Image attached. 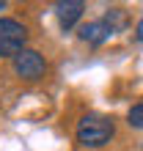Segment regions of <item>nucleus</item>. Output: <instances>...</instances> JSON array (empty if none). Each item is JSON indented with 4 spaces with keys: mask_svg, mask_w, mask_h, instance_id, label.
Returning <instances> with one entry per match:
<instances>
[{
    "mask_svg": "<svg viewBox=\"0 0 143 151\" xmlns=\"http://www.w3.org/2000/svg\"><path fill=\"white\" fill-rule=\"evenodd\" d=\"M113 135H116V121L107 118V115H99V113H85L74 129L77 143L85 148H102L105 143L113 140Z\"/></svg>",
    "mask_w": 143,
    "mask_h": 151,
    "instance_id": "nucleus-1",
    "label": "nucleus"
},
{
    "mask_svg": "<svg viewBox=\"0 0 143 151\" xmlns=\"http://www.w3.org/2000/svg\"><path fill=\"white\" fill-rule=\"evenodd\" d=\"M28 44V28L14 17H0V58H17Z\"/></svg>",
    "mask_w": 143,
    "mask_h": 151,
    "instance_id": "nucleus-2",
    "label": "nucleus"
},
{
    "mask_svg": "<svg viewBox=\"0 0 143 151\" xmlns=\"http://www.w3.org/2000/svg\"><path fill=\"white\" fill-rule=\"evenodd\" d=\"M11 66H14V74L20 80H25V83H36V80H41L47 74V60L36 50H22L11 60Z\"/></svg>",
    "mask_w": 143,
    "mask_h": 151,
    "instance_id": "nucleus-3",
    "label": "nucleus"
},
{
    "mask_svg": "<svg viewBox=\"0 0 143 151\" xmlns=\"http://www.w3.org/2000/svg\"><path fill=\"white\" fill-rule=\"evenodd\" d=\"M83 11H85L83 0H58V3H55V17H58L61 30H72L80 22Z\"/></svg>",
    "mask_w": 143,
    "mask_h": 151,
    "instance_id": "nucleus-4",
    "label": "nucleus"
},
{
    "mask_svg": "<svg viewBox=\"0 0 143 151\" xmlns=\"http://www.w3.org/2000/svg\"><path fill=\"white\" fill-rule=\"evenodd\" d=\"M110 36H113V33H110V28H107L102 19L85 22V25H80V28H77V39L85 41V44H91V47H102Z\"/></svg>",
    "mask_w": 143,
    "mask_h": 151,
    "instance_id": "nucleus-5",
    "label": "nucleus"
},
{
    "mask_svg": "<svg viewBox=\"0 0 143 151\" xmlns=\"http://www.w3.org/2000/svg\"><path fill=\"white\" fill-rule=\"evenodd\" d=\"M102 22L110 28V33L116 36V33H121V30L129 28V11H127V8H121V6H110V8L105 11Z\"/></svg>",
    "mask_w": 143,
    "mask_h": 151,
    "instance_id": "nucleus-6",
    "label": "nucleus"
},
{
    "mask_svg": "<svg viewBox=\"0 0 143 151\" xmlns=\"http://www.w3.org/2000/svg\"><path fill=\"white\" fill-rule=\"evenodd\" d=\"M127 124H129L132 129H143V102H138V104H132V107H129Z\"/></svg>",
    "mask_w": 143,
    "mask_h": 151,
    "instance_id": "nucleus-7",
    "label": "nucleus"
},
{
    "mask_svg": "<svg viewBox=\"0 0 143 151\" xmlns=\"http://www.w3.org/2000/svg\"><path fill=\"white\" fill-rule=\"evenodd\" d=\"M135 36H138V41H143V19L138 22V28H135Z\"/></svg>",
    "mask_w": 143,
    "mask_h": 151,
    "instance_id": "nucleus-8",
    "label": "nucleus"
},
{
    "mask_svg": "<svg viewBox=\"0 0 143 151\" xmlns=\"http://www.w3.org/2000/svg\"><path fill=\"white\" fill-rule=\"evenodd\" d=\"M3 8H6V3H3V0H0V11H3Z\"/></svg>",
    "mask_w": 143,
    "mask_h": 151,
    "instance_id": "nucleus-9",
    "label": "nucleus"
}]
</instances>
